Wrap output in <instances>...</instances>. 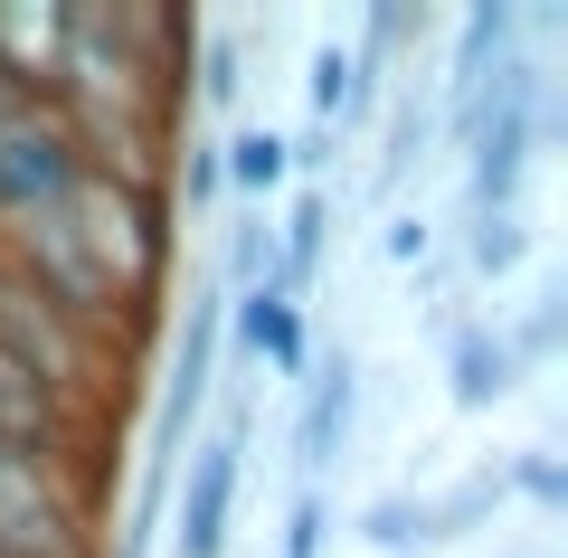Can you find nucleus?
<instances>
[{"instance_id": "nucleus-5", "label": "nucleus", "mask_w": 568, "mask_h": 558, "mask_svg": "<svg viewBox=\"0 0 568 558\" xmlns=\"http://www.w3.org/2000/svg\"><path fill=\"white\" fill-rule=\"evenodd\" d=\"M446 398L465 407V417H493V407L521 398V359H511V341H503L493 313H455L446 322Z\"/></svg>"}, {"instance_id": "nucleus-13", "label": "nucleus", "mask_w": 568, "mask_h": 558, "mask_svg": "<svg viewBox=\"0 0 568 558\" xmlns=\"http://www.w3.org/2000/svg\"><path fill=\"white\" fill-rule=\"evenodd\" d=\"M493 474H503V501H530L540 520L568 511V464H559V445H511Z\"/></svg>"}, {"instance_id": "nucleus-10", "label": "nucleus", "mask_w": 568, "mask_h": 558, "mask_svg": "<svg viewBox=\"0 0 568 558\" xmlns=\"http://www.w3.org/2000/svg\"><path fill=\"white\" fill-rule=\"evenodd\" d=\"M503 341H511V359H521V379H540L549 359L568 351V284L540 275V284H530V303L503 322Z\"/></svg>"}, {"instance_id": "nucleus-16", "label": "nucleus", "mask_w": 568, "mask_h": 558, "mask_svg": "<svg viewBox=\"0 0 568 558\" xmlns=\"http://www.w3.org/2000/svg\"><path fill=\"white\" fill-rule=\"evenodd\" d=\"M426 29H436V20H426L417 0H379V10L361 20V67H369V77H388V58H398V48H417Z\"/></svg>"}, {"instance_id": "nucleus-12", "label": "nucleus", "mask_w": 568, "mask_h": 558, "mask_svg": "<svg viewBox=\"0 0 568 558\" xmlns=\"http://www.w3.org/2000/svg\"><path fill=\"white\" fill-rule=\"evenodd\" d=\"M417 511H426V539H474L493 511H503V474H465V483H446V493H417Z\"/></svg>"}, {"instance_id": "nucleus-18", "label": "nucleus", "mask_w": 568, "mask_h": 558, "mask_svg": "<svg viewBox=\"0 0 568 558\" xmlns=\"http://www.w3.org/2000/svg\"><path fill=\"white\" fill-rule=\"evenodd\" d=\"M323 549H332V501H323V493H294V501H284L275 558H323Z\"/></svg>"}, {"instance_id": "nucleus-7", "label": "nucleus", "mask_w": 568, "mask_h": 558, "mask_svg": "<svg viewBox=\"0 0 568 558\" xmlns=\"http://www.w3.org/2000/svg\"><path fill=\"white\" fill-rule=\"evenodd\" d=\"M227 332H237V351L256 359V369H275V379H304V359H313V313H304V303L246 294V303H227Z\"/></svg>"}, {"instance_id": "nucleus-1", "label": "nucleus", "mask_w": 568, "mask_h": 558, "mask_svg": "<svg viewBox=\"0 0 568 558\" xmlns=\"http://www.w3.org/2000/svg\"><path fill=\"white\" fill-rule=\"evenodd\" d=\"M67 227H77L85 265L114 284V303L142 322V332H152L162 284H171V190H142V180L85 171L77 200H67Z\"/></svg>"}, {"instance_id": "nucleus-9", "label": "nucleus", "mask_w": 568, "mask_h": 558, "mask_svg": "<svg viewBox=\"0 0 568 558\" xmlns=\"http://www.w3.org/2000/svg\"><path fill=\"white\" fill-rule=\"evenodd\" d=\"M219 180L237 190L246 209H275L284 190H294V152H284L275 123H237V133L219 142Z\"/></svg>"}, {"instance_id": "nucleus-4", "label": "nucleus", "mask_w": 568, "mask_h": 558, "mask_svg": "<svg viewBox=\"0 0 568 558\" xmlns=\"http://www.w3.org/2000/svg\"><path fill=\"white\" fill-rule=\"evenodd\" d=\"M351 436H361V359H351V341L342 351H323V359H304V398H294V493H323L332 483V464L351 455Z\"/></svg>"}, {"instance_id": "nucleus-17", "label": "nucleus", "mask_w": 568, "mask_h": 558, "mask_svg": "<svg viewBox=\"0 0 568 558\" xmlns=\"http://www.w3.org/2000/svg\"><path fill=\"white\" fill-rule=\"evenodd\" d=\"M246 85V29H200V104H237Z\"/></svg>"}, {"instance_id": "nucleus-19", "label": "nucleus", "mask_w": 568, "mask_h": 558, "mask_svg": "<svg viewBox=\"0 0 568 558\" xmlns=\"http://www.w3.org/2000/svg\"><path fill=\"white\" fill-rule=\"evenodd\" d=\"M379 246H388V256H398V265H426V256H436V227H426L417 209H398V219H388V237H379Z\"/></svg>"}, {"instance_id": "nucleus-11", "label": "nucleus", "mask_w": 568, "mask_h": 558, "mask_svg": "<svg viewBox=\"0 0 568 558\" xmlns=\"http://www.w3.org/2000/svg\"><path fill=\"white\" fill-rule=\"evenodd\" d=\"M521 265H530V219H521V209H484V219H465V275L474 284L503 294Z\"/></svg>"}, {"instance_id": "nucleus-8", "label": "nucleus", "mask_w": 568, "mask_h": 558, "mask_svg": "<svg viewBox=\"0 0 568 558\" xmlns=\"http://www.w3.org/2000/svg\"><path fill=\"white\" fill-rule=\"evenodd\" d=\"M304 104H313V123L351 133V123H369V114H379V77L361 67V48L323 39V48H313V67H304Z\"/></svg>"}, {"instance_id": "nucleus-14", "label": "nucleus", "mask_w": 568, "mask_h": 558, "mask_svg": "<svg viewBox=\"0 0 568 558\" xmlns=\"http://www.w3.org/2000/svg\"><path fill=\"white\" fill-rule=\"evenodd\" d=\"M426 142H436V104H426V95H398V104H388V152H379V171H369V190H379V200L426 161Z\"/></svg>"}, {"instance_id": "nucleus-15", "label": "nucleus", "mask_w": 568, "mask_h": 558, "mask_svg": "<svg viewBox=\"0 0 568 558\" xmlns=\"http://www.w3.org/2000/svg\"><path fill=\"white\" fill-rule=\"evenodd\" d=\"M361 539H369V558H417V549H426L417 493H369V501H361Z\"/></svg>"}, {"instance_id": "nucleus-6", "label": "nucleus", "mask_w": 568, "mask_h": 558, "mask_svg": "<svg viewBox=\"0 0 568 558\" xmlns=\"http://www.w3.org/2000/svg\"><path fill=\"white\" fill-rule=\"evenodd\" d=\"M67 48V0H0V85L20 104H48Z\"/></svg>"}, {"instance_id": "nucleus-2", "label": "nucleus", "mask_w": 568, "mask_h": 558, "mask_svg": "<svg viewBox=\"0 0 568 558\" xmlns=\"http://www.w3.org/2000/svg\"><path fill=\"white\" fill-rule=\"evenodd\" d=\"M237 493H246V398L219 407V426H209L200 445L181 455V474H171V558H227V539H237Z\"/></svg>"}, {"instance_id": "nucleus-3", "label": "nucleus", "mask_w": 568, "mask_h": 558, "mask_svg": "<svg viewBox=\"0 0 568 558\" xmlns=\"http://www.w3.org/2000/svg\"><path fill=\"white\" fill-rule=\"evenodd\" d=\"M85 180V152L48 104H20L0 123V227H29V219H58Z\"/></svg>"}]
</instances>
